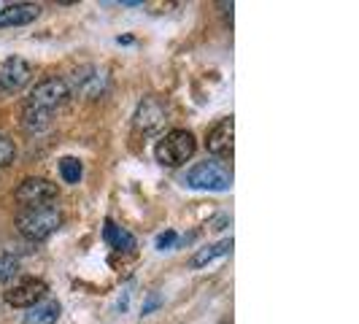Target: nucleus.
Returning a JSON list of instances; mask_svg holds the SVG:
<instances>
[{
	"instance_id": "423d86ee",
	"label": "nucleus",
	"mask_w": 359,
	"mask_h": 324,
	"mask_svg": "<svg viewBox=\"0 0 359 324\" xmlns=\"http://www.w3.org/2000/svg\"><path fill=\"white\" fill-rule=\"evenodd\" d=\"M19 205L25 208H38V205H52L57 200V184L49 179H25L14 192Z\"/></svg>"
},
{
	"instance_id": "f03ea898",
	"label": "nucleus",
	"mask_w": 359,
	"mask_h": 324,
	"mask_svg": "<svg viewBox=\"0 0 359 324\" xmlns=\"http://www.w3.org/2000/svg\"><path fill=\"white\" fill-rule=\"evenodd\" d=\"M195 149H198V144H195V135L189 130H170L157 144L154 157L165 168H181L184 162L195 154Z\"/></svg>"
},
{
	"instance_id": "6ab92c4d",
	"label": "nucleus",
	"mask_w": 359,
	"mask_h": 324,
	"mask_svg": "<svg viewBox=\"0 0 359 324\" xmlns=\"http://www.w3.org/2000/svg\"><path fill=\"white\" fill-rule=\"evenodd\" d=\"M173 243H176V233H173V230H168V233H162L160 238H157V249H162V252L170 249Z\"/></svg>"
},
{
	"instance_id": "6e6552de",
	"label": "nucleus",
	"mask_w": 359,
	"mask_h": 324,
	"mask_svg": "<svg viewBox=\"0 0 359 324\" xmlns=\"http://www.w3.org/2000/svg\"><path fill=\"white\" fill-rule=\"evenodd\" d=\"M46 297V284L38 278H25L6 292V303L14 308H30Z\"/></svg>"
},
{
	"instance_id": "9b49d317",
	"label": "nucleus",
	"mask_w": 359,
	"mask_h": 324,
	"mask_svg": "<svg viewBox=\"0 0 359 324\" xmlns=\"http://www.w3.org/2000/svg\"><path fill=\"white\" fill-rule=\"evenodd\" d=\"M73 81H76V92L81 97H90V100L100 97L106 92V73L100 68H81Z\"/></svg>"
},
{
	"instance_id": "f8f14e48",
	"label": "nucleus",
	"mask_w": 359,
	"mask_h": 324,
	"mask_svg": "<svg viewBox=\"0 0 359 324\" xmlns=\"http://www.w3.org/2000/svg\"><path fill=\"white\" fill-rule=\"evenodd\" d=\"M103 238H106V243L114 249V252H119V254H133V252H135V238L127 233L125 227H119L116 222H111V219H106Z\"/></svg>"
},
{
	"instance_id": "dca6fc26",
	"label": "nucleus",
	"mask_w": 359,
	"mask_h": 324,
	"mask_svg": "<svg viewBox=\"0 0 359 324\" xmlns=\"http://www.w3.org/2000/svg\"><path fill=\"white\" fill-rule=\"evenodd\" d=\"M81 173H84V168H81V162L76 160V157H62L60 160V176H62L65 184H79Z\"/></svg>"
},
{
	"instance_id": "39448f33",
	"label": "nucleus",
	"mask_w": 359,
	"mask_h": 324,
	"mask_svg": "<svg viewBox=\"0 0 359 324\" xmlns=\"http://www.w3.org/2000/svg\"><path fill=\"white\" fill-rule=\"evenodd\" d=\"M68 97H71L68 81L60 79V76H49V79H41L36 87H33L30 97H27V103L54 114L57 108H62L65 103H68Z\"/></svg>"
},
{
	"instance_id": "a211bd4d",
	"label": "nucleus",
	"mask_w": 359,
	"mask_h": 324,
	"mask_svg": "<svg viewBox=\"0 0 359 324\" xmlns=\"http://www.w3.org/2000/svg\"><path fill=\"white\" fill-rule=\"evenodd\" d=\"M14 160H17V146H14V141H8V138L0 133V168L11 165Z\"/></svg>"
},
{
	"instance_id": "4468645a",
	"label": "nucleus",
	"mask_w": 359,
	"mask_h": 324,
	"mask_svg": "<svg viewBox=\"0 0 359 324\" xmlns=\"http://www.w3.org/2000/svg\"><path fill=\"white\" fill-rule=\"evenodd\" d=\"M230 252H233V238L219 241V243H214V246L200 249V252L189 259V265H192V268H205L208 262H214V259H219V257H224V254H230Z\"/></svg>"
},
{
	"instance_id": "1a4fd4ad",
	"label": "nucleus",
	"mask_w": 359,
	"mask_h": 324,
	"mask_svg": "<svg viewBox=\"0 0 359 324\" xmlns=\"http://www.w3.org/2000/svg\"><path fill=\"white\" fill-rule=\"evenodd\" d=\"M30 65L22 60V57H8L3 62V71H0V90L3 92H19L27 81H30Z\"/></svg>"
},
{
	"instance_id": "f257e3e1",
	"label": "nucleus",
	"mask_w": 359,
	"mask_h": 324,
	"mask_svg": "<svg viewBox=\"0 0 359 324\" xmlns=\"http://www.w3.org/2000/svg\"><path fill=\"white\" fill-rule=\"evenodd\" d=\"M62 214L54 205H38V208H22L17 216V230L30 241H46L60 230Z\"/></svg>"
},
{
	"instance_id": "20e7f679",
	"label": "nucleus",
	"mask_w": 359,
	"mask_h": 324,
	"mask_svg": "<svg viewBox=\"0 0 359 324\" xmlns=\"http://www.w3.org/2000/svg\"><path fill=\"white\" fill-rule=\"evenodd\" d=\"M168 114H170V108H168V103L162 100L160 95H149L135 108V116H133L135 130L141 135H160L165 125H168Z\"/></svg>"
},
{
	"instance_id": "9d476101",
	"label": "nucleus",
	"mask_w": 359,
	"mask_h": 324,
	"mask_svg": "<svg viewBox=\"0 0 359 324\" xmlns=\"http://www.w3.org/2000/svg\"><path fill=\"white\" fill-rule=\"evenodd\" d=\"M38 17H41V6H36V3H11V6L0 8V30L30 25Z\"/></svg>"
},
{
	"instance_id": "aec40b11",
	"label": "nucleus",
	"mask_w": 359,
	"mask_h": 324,
	"mask_svg": "<svg viewBox=\"0 0 359 324\" xmlns=\"http://www.w3.org/2000/svg\"><path fill=\"white\" fill-rule=\"evenodd\" d=\"M157 306H160V297H157V295H151V297H149V303L144 306V316H146V313H151Z\"/></svg>"
},
{
	"instance_id": "ddd939ff",
	"label": "nucleus",
	"mask_w": 359,
	"mask_h": 324,
	"mask_svg": "<svg viewBox=\"0 0 359 324\" xmlns=\"http://www.w3.org/2000/svg\"><path fill=\"white\" fill-rule=\"evenodd\" d=\"M60 303L57 300H49V297H43L41 303L27 308V313H25V324H54L60 319Z\"/></svg>"
},
{
	"instance_id": "f3484780",
	"label": "nucleus",
	"mask_w": 359,
	"mask_h": 324,
	"mask_svg": "<svg viewBox=\"0 0 359 324\" xmlns=\"http://www.w3.org/2000/svg\"><path fill=\"white\" fill-rule=\"evenodd\" d=\"M17 276H19V259L11 257V254H3L0 257V281L6 284V281H14Z\"/></svg>"
},
{
	"instance_id": "0eeeda50",
	"label": "nucleus",
	"mask_w": 359,
	"mask_h": 324,
	"mask_svg": "<svg viewBox=\"0 0 359 324\" xmlns=\"http://www.w3.org/2000/svg\"><path fill=\"white\" fill-rule=\"evenodd\" d=\"M233 138H235V119L233 116H224V119H219L211 130H208V138H205V146H208V151L219 157V160H230L233 157Z\"/></svg>"
},
{
	"instance_id": "2eb2a0df",
	"label": "nucleus",
	"mask_w": 359,
	"mask_h": 324,
	"mask_svg": "<svg viewBox=\"0 0 359 324\" xmlns=\"http://www.w3.org/2000/svg\"><path fill=\"white\" fill-rule=\"evenodd\" d=\"M22 125L27 127L30 133H41V130H46V127L52 125V114L43 111V108L25 103V108H22Z\"/></svg>"
},
{
	"instance_id": "7ed1b4c3",
	"label": "nucleus",
	"mask_w": 359,
	"mask_h": 324,
	"mask_svg": "<svg viewBox=\"0 0 359 324\" xmlns=\"http://www.w3.org/2000/svg\"><path fill=\"white\" fill-rule=\"evenodd\" d=\"M187 187H192V189H211V192H227L233 187V170L219 160L198 162L187 173Z\"/></svg>"
}]
</instances>
